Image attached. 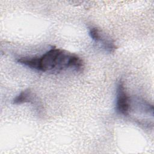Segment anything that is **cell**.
Returning <instances> with one entry per match:
<instances>
[{
	"label": "cell",
	"mask_w": 154,
	"mask_h": 154,
	"mask_svg": "<svg viewBox=\"0 0 154 154\" xmlns=\"http://www.w3.org/2000/svg\"><path fill=\"white\" fill-rule=\"evenodd\" d=\"M116 111L124 116H128L129 111V100L126 93L124 82L120 80L117 85Z\"/></svg>",
	"instance_id": "2"
},
{
	"label": "cell",
	"mask_w": 154,
	"mask_h": 154,
	"mask_svg": "<svg viewBox=\"0 0 154 154\" xmlns=\"http://www.w3.org/2000/svg\"><path fill=\"white\" fill-rule=\"evenodd\" d=\"M89 35L95 42H99L102 37L100 31L95 27H91L89 28Z\"/></svg>",
	"instance_id": "5"
},
{
	"label": "cell",
	"mask_w": 154,
	"mask_h": 154,
	"mask_svg": "<svg viewBox=\"0 0 154 154\" xmlns=\"http://www.w3.org/2000/svg\"><path fill=\"white\" fill-rule=\"evenodd\" d=\"M40 71L58 73L70 68L78 72L82 70L83 63L76 55L64 50L52 48L39 57Z\"/></svg>",
	"instance_id": "1"
},
{
	"label": "cell",
	"mask_w": 154,
	"mask_h": 154,
	"mask_svg": "<svg viewBox=\"0 0 154 154\" xmlns=\"http://www.w3.org/2000/svg\"><path fill=\"white\" fill-rule=\"evenodd\" d=\"M32 100V95L29 90L22 91L13 100L14 104H22L26 102H30Z\"/></svg>",
	"instance_id": "4"
},
{
	"label": "cell",
	"mask_w": 154,
	"mask_h": 154,
	"mask_svg": "<svg viewBox=\"0 0 154 154\" xmlns=\"http://www.w3.org/2000/svg\"><path fill=\"white\" fill-rule=\"evenodd\" d=\"M17 62L31 69L40 71L39 57H22L17 60Z\"/></svg>",
	"instance_id": "3"
}]
</instances>
